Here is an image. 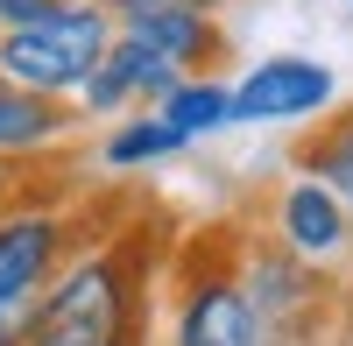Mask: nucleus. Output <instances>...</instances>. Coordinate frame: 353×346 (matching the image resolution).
I'll return each instance as SVG.
<instances>
[{"instance_id": "9", "label": "nucleus", "mask_w": 353, "mask_h": 346, "mask_svg": "<svg viewBox=\"0 0 353 346\" xmlns=\"http://www.w3.org/2000/svg\"><path fill=\"white\" fill-rule=\"evenodd\" d=\"M71 121H78L71 106L36 99V92H21V85L0 78V163L36 156V149H50V141H64V134H71Z\"/></svg>"}, {"instance_id": "6", "label": "nucleus", "mask_w": 353, "mask_h": 346, "mask_svg": "<svg viewBox=\"0 0 353 346\" xmlns=\"http://www.w3.org/2000/svg\"><path fill=\"white\" fill-rule=\"evenodd\" d=\"M113 28H121V43L163 57L176 78H219V64H226L219 14H198V8H184V0H156V8H141V14L113 21Z\"/></svg>"}, {"instance_id": "4", "label": "nucleus", "mask_w": 353, "mask_h": 346, "mask_svg": "<svg viewBox=\"0 0 353 346\" xmlns=\"http://www.w3.org/2000/svg\"><path fill=\"white\" fill-rule=\"evenodd\" d=\"M339 106V71L318 57H261L233 78V128H290Z\"/></svg>"}, {"instance_id": "2", "label": "nucleus", "mask_w": 353, "mask_h": 346, "mask_svg": "<svg viewBox=\"0 0 353 346\" xmlns=\"http://www.w3.org/2000/svg\"><path fill=\"white\" fill-rule=\"evenodd\" d=\"M113 36H121L113 14L85 8V0H64L57 14L28 21V28H0V78L64 106L78 85L99 71V57L113 50Z\"/></svg>"}, {"instance_id": "16", "label": "nucleus", "mask_w": 353, "mask_h": 346, "mask_svg": "<svg viewBox=\"0 0 353 346\" xmlns=\"http://www.w3.org/2000/svg\"><path fill=\"white\" fill-rule=\"evenodd\" d=\"M184 8H198V14H219V8H226V0H184Z\"/></svg>"}, {"instance_id": "13", "label": "nucleus", "mask_w": 353, "mask_h": 346, "mask_svg": "<svg viewBox=\"0 0 353 346\" xmlns=\"http://www.w3.org/2000/svg\"><path fill=\"white\" fill-rule=\"evenodd\" d=\"M28 311H36V297H8L0 304V346H28Z\"/></svg>"}, {"instance_id": "17", "label": "nucleus", "mask_w": 353, "mask_h": 346, "mask_svg": "<svg viewBox=\"0 0 353 346\" xmlns=\"http://www.w3.org/2000/svg\"><path fill=\"white\" fill-rule=\"evenodd\" d=\"M346 234H353V191H346Z\"/></svg>"}, {"instance_id": "12", "label": "nucleus", "mask_w": 353, "mask_h": 346, "mask_svg": "<svg viewBox=\"0 0 353 346\" xmlns=\"http://www.w3.org/2000/svg\"><path fill=\"white\" fill-rule=\"evenodd\" d=\"M297 170H311V177H325L339 198L353 191V113H339V121H325L311 141H304V156Z\"/></svg>"}, {"instance_id": "3", "label": "nucleus", "mask_w": 353, "mask_h": 346, "mask_svg": "<svg viewBox=\"0 0 353 346\" xmlns=\"http://www.w3.org/2000/svg\"><path fill=\"white\" fill-rule=\"evenodd\" d=\"M163 346H269L254 318V297L233 262H191L170 297V332Z\"/></svg>"}, {"instance_id": "8", "label": "nucleus", "mask_w": 353, "mask_h": 346, "mask_svg": "<svg viewBox=\"0 0 353 346\" xmlns=\"http://www.w3.org/2000/svg\"><path fill=\"white\" fill-rule=\"evenodd\" d=\"M57 262H64V219L57 212H0V304L43 297Z\"/></svg>"}, {"instance_id": "18", "label": "nucleus", "mask_w": 353, "mask_h": 346, "mask_svg": "<svg viewBox=\"0 0 353 346\" xmlns=\"http://www.w3.org/2000/svg\"><path fill=\"white\" fill-rule=\"evenodd\" d=\"M134 346H141V339H134Z\"/></svg>"}, {"instance_id": "15", "label": "nucleus", "mask_w": 353, "mask_h": 346, "mask_svg": "<svg viewBox=\"0 0 353 346\" xmlns=\"http://www.w3.org/2000/svg\"><path fill=\"white\" fill-rule=\"evenodd\" d=\"M8 191H14V163H0V205H8Z\"/></svg>"}, {"instance_id": "1", "label": "nucleus", "mask_w": 353, "mask_h": 346, "mask_svg": "<svg viewBox=\"0 0 353 346\" xmlns=\"http://www.w3.org/2000/svg\"><path fill=\"white\" fill-rule=\"evenodd\" d=\"M141 283L121 247H92L85 262L57 269L28 311V346H134Z\"/></svg>"}, {"instance_id": "11", "label": "nucleus", "mask_w": 353, "mask_h": 346, "mask_svg": "<svg viewBox=\"0 0 353 346\" xmlns=\"http://www.w3.org/2000/svg\"><path fill=\"white\" fill-rule=\"evenodd\" d=\"M170 156H184V141H176L163 128V113H128V121H113L106 141H99V163L106 170H149V163H170Z\"/></svg>"}, {"instance_id": "7", "label": "nucleus", "mask_w": 353, "mask_h": 346, "mask_svg": "<svg viewBox=\"0 0 353 346\" xmlns=\"http://www.w3.org/2000/svg\"><path fill=\"white\" fill-rule=\"evenodd\" d=\"M170 85H184L163 57H149V50H134V43H121L113 36V50L99 57V71L78 85V113H99V121H128V113H149Z\"/></svg>"}, {"instance_id": "10", "label": "nucleus", "mask_w": 353, "mask_h": 346, "mask_svg": "<svg viewBox=\"0 0 353 346\" xmlns=\"http://www.w3.org/2000/svg\"><path fill=\"white\" fill-rule=\"evenodd\" d=\"M156 113H163V128L191 149V141L233 128V78H184V85H170V92L156 99Z\"/></svg>"}, {"instance_id": "5", "label": "nucleus", "mask_w": 353, "mask_h": 346, "mask_svg": "<svg viewBox=\"0 0 353 346\" xmlns=\"http://www.w3.org/2000/svg\"><path fill=\"white\" fill-rule=\"evenodd\" d=\"M276 247L283 254H297L304 269H332L339 254H353V234H346V198L325 184V177H311V170H290V177L276 184Z\"/></svg>"}, {"instance_id": "14", "label": "nucleus", "mask_w": 353, "mask_h": 346, "mask_svg": "<svg viewBox=\"0 0 353 346\" xmlns=\"http://www.w3.org/2000/svg\"><path fill=\"white\" fill-rule=\"evenodd\" d=\"M85 8H99V14H113V21H128V14H141V8H156V0H85Z\"/></svg>"}]
</instances>
